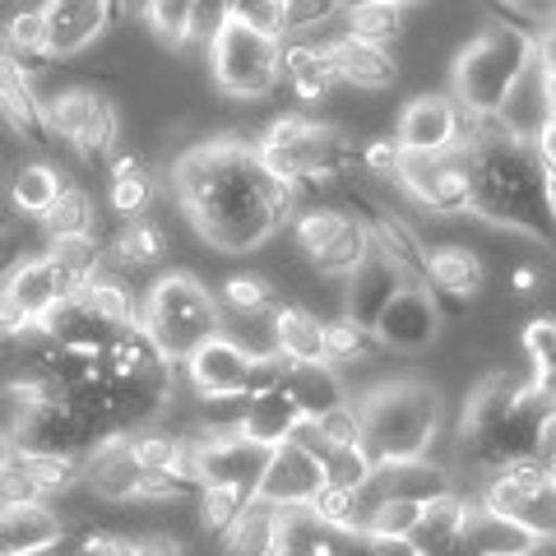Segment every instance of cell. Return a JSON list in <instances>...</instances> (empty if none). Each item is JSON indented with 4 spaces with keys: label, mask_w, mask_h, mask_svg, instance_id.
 I'll list each match as a JSON object with an SVG mask.
<instances>
[{
    "label": "cell",
    "mask_w": 556,
    "mask_h": 556,
    "mask_svg": "<svg viewBox=\"0 0 556 556\" xmlns=\"http://www.w3.org/2000/svg\"><path fill=\"white\" fill-rule=\"evenodd\" d=\"M172 186L195 228L214 251L251 255L298 218V200L255 159V144L223 135L186 149L172 167Z\"/></svg>",
    "instance_id": "obj_1"
},
{
    "label": "cell",
    "mask_w": 556,
    "mask_h": 556,
    "mask_svg": "<svg viewBox=\"0 0 556 556\" xmlns=\"http://www.w3.org/2000/svg\"><path fill=\"white\" fill-rule=\"evenodd\" d=\"M459 149L468 159V172H473L468 214L492 223V228H510L538 247H556L552 181L538 167L529 139H519L496 116H464Z\"/></svg>",
    "instance_id": "obj_2"
},
{
    "label": "cell",
    "mask_w": 556,
    "mask_h": 556,
    "mask_svg": "<svg viewBox=\"0 0 556 556\" xmlns=\"http://www.w3.org/2000/svg\"><path fill=\"white\" fill-rule=\"evenodd\" d=\"M556 441V413L529 390V380L486 376L468 394L464 422L455 437V464L478 486L519 459H547Z\"/></svg>",
    "instance_id": "obj_3"
},
{
    "label": "cell",
    "mask_w": 556,
    "mask_h": 556,
    "mask_svg": "<svg viewBox=\"0 0 556 556\" xmlns=\"http://www.w3.org/2000/svg\"><path fill=\"white\" fill-rule=\"evenodd\" d=\"M353 404L362 417V450L376 468L427 459L437 431L445 427L441 390L427 380H376Z\"/></svg>",
    "instance_id": "obj_4"
},
{
    "label": "cell",
    "mask_w": 556,
    "mask_h": 556,
    "mask_svg": "<svg viewBox=\"0 0 556 556\" xmlns=\"http://www.w3.org/2000/svg\"><path fill=\"white\" fill-rule=\"evenodd\" d=\"M139 329L159 348L167 367H186L208 339L228 334L218 292L195 278L190 269H167L149 283L144 302H139Z\"/></svg>",
    "instance_id": "obj_5"
},
{
    "label": "cell",
    "mask_w": 556,
    "mask_h": 556,
    "mask_svg": "<svg viewBox=\"0 0 556 556\" xmlns=\"http://www.w3.org/2000/svg\"><path fill=\"white\" fill-rule=\"evenodd\" d=\"M533 61H538L533 33H525L510 20H496L459 47L455 70H450V79H455L450 98L459 102L464 116H501Z\"/></svg>",
    "instance_id": "obj_6"
},
{
    "label": "cell",
    "mask_w": 556,
    "mask_h": 556,
    "mask_svg": "<svg viewBox=\"0 0 556 556\" xmlns=\"http://www.w3.org/2000/svg\"><path fill=\"white\" fill-rule=\"evenodd\" d=\"M473 506L515 525L525 538H533V547L556 543V478L547 459H519L492 473L473 492Z\"/></svg>",
    "instance_id": "obj_7"
},
{
    "label": "cell",
    "mask_w": 556,
    "mask_h": 556,
    "mask_svg": "<svg viewBox=\"0 0 556 556\" xmlns=\"http://www.w3.org/2000/svg\"><path fill=\"white\" fill-rule=\"evenodd\" d=\"M204 56H208V75H214L218 93H228V98L255 102V98H269L283 84V42L241 24L232 10Z\"/></svg>",
    "instance_id": "obj_8"
},
{
    "label": "cell",
    "mask_w": 556,
    "mask_h": 556,
    "mask_svg": "<svg viewBox=\"0 0 556 556\" xmlns=\"http://www.w3.org/2000/svg\"><path fill=\"white\" fill-rule=\"evenodd\" d=\"M47 135L61 139L84 163L108 159L121 139L116 102L93 84H70V89L56 93V102H47Z\"/></svg>",
    "instance_id": "obj_9"
},
{
    "label": "cell",
    "mask_w": 556,
    "mask_h": 556,
    "mask_svg": "<svg viewBox=\"0 0 556 556\" xmlns=\"http://www.w3.org/2000/svg\"><path fill=\"white\" fill-rule=\"evenodd\" d=\"M70 298H75L70 274L42 251V255H28L24 265L0 283V316H5L10 329H38L51 311Z\"/></svg>",
    "instance_id": "obj_10"
},
{
    "label": "cell",
    "mask_w": 556,
    "mask_h": 556,
    "mask_svg": "<svg viewBox=\"0 0 556 556\" xmlns=\"http://www.w3.org/2000/svg\"><path fill=\"white\" fill-rule=\"evenodd\" d=\"M399 195L427 214H468L473 195V172H468L464 149L437 153V159H404L399 163Z\"/></svg>",
    "instance_id": "obj_11"
},
{
    "label": "cell",
    "mask_w": 556,
    "mask_h": 556,
    "mask_svg": "<svg viewBox=\"0 0 556 556\" xmlns=\"http://www.w3.org/2000/svg\"><path fill=\"white\" fill-rule=\"evenodd\" d=\"M464 112L450 93H417L394 121V144L404 159H437V153L459 149Z\"/></svg>",
    "instance_id": "obj_12"
},
{
    "label": "cell",
    "mask_w": 556,
    "mask_h": 556,
    "mask_svg": "<svg viewBox=\"0 0 556 556\" xmlns=\"http://www.w3.org/2000/svg\"><path fill=\"white\" fill-rule=\"evenodd\" d=\"M251 371H255V353H247L232 334L208 339L195 357L181 367L186 386L195 390L200 404H228V399H247L251 394Z\"/></svg>",
    "instance_id": "obj_13"
},
{
    "label": "cell",
    "mask_w": 556,
    "mask_h": 556,
    "mask_svg": "<svg viewBox=\"0 0 556 556\" xmlns=\"http://www.w3.org/2000/svg\"><path fill=\"white\" fill-rule=\"evenodd\" d=\"M441 334V306L437 298L422 288V283H408L399 298L380 311V320L371 329L376 348H386V353H422V348H431Z\"/></svg>",
    "instance_id": "obj_14"
},
{
    "label": "cell",
    "mask_w": 556,
    "mask_h": 556,
    "mask_svg": "<svg viewBox=\"0 0 556 556\" xmlns=\"http://www.w3.org/2000/svg\"><path fill=\"white\" fill-rule=\"evenodd\" d=\"M144 482L149 473L139 468L130 437H108L89 450L84 459V492H89L98 506H139L144 501Z\"/></svg>",
    "instance_id": "obj_15"
},
{
    "label": "cell",
    "mask_w": 556,
    "mask_h": 556,
    "mask_svg": "<svg viewBox=\"0 0 556 556\" xmlns=\"http://www.w3.org/2000/svg\"><path fill=\"white\" fill-rule=\"evenodd\" d=\"M325 486V473H320V459L306 455L298 441L269 450L265 459V473L255 482V501H265L274 510H306L311 496Z\"/></svg>",
    "instance_id": "obj_16"
},
{
    "label": "cell",
    "mask_w": 556,
    "mask_h": 556,
    "mask_svg": "<svg viewBox=\"0 0 556 556\" xmlns=\"http://www.w3.org/2000/svg\"><path fill=\"white\" fill-rule=\"evenodd\" d=\"M486 283V265L464 241H431L422 260V288L437 298V306H468Z\"/></svg>",
    "instance_id": "obj_17"
},
{
    "label": "cell",
    "mask_w": 556,
    "mask_h": 556,
    "mask_svg": "<svg viewBox=\"0 0 556 556\" xmlns=\"http://www.w3.org/2000/svg\"><path fill=\"white\" fill-rule=\"evenodd\" d=\"M112 5L102 0H51L42 5L47 20V61H75L84 56L112 24Z\"/></svg>",
    "instance_id": "obj_18"
},
{
    "label": "cell",
    "mask_w": 556,
    "mask_h": 556,
    "mask_svg": "<svg viewBox=\"0 0 556 556\" xmlns=\"http://www.w3.org/2000/svg\"><path fill=\"white\" fill-rule=\"evenodd\" d=\"M455 468L431 464V459H413V464H390L376 468V478L362 486V501H417V506H431L441 496H455Z\"/></svg>",
    "instance_id": "obj_19"
},
{
    "label": "cell",
    "mask_w": 556,
    "mask_h": 556,
    "mask_svg": "<svg viewBox=\"0 0 556 556\" xmlns=\"http://www.w3.org/2000/svg\"><path fill=\"white\" fill-rule=\"evenodd\" d=\"M0 121L24 144H51L47 135V102L38 93V79L0 47Z\"/></svg>",
    "instance_id": "obj_20"
},
{
    "label": "cell",
    "mask_w": 556,
    "mask_h": 556,
    "mask_svg": "<svg viewBox=\"0 0 556 556\" xmlns=\"http://www.w3.org/2000/svg\"><path fill=\"white\" fill-rule=\"evenodd\" d=\"M306 422L298 399H292L288 380L283 386H269V390H255L247 394V413H241V441H251L260 450H278L298 437V427Z\"/></svg>",
    "instance_id": "obj_21"
},
{
    "label": "cell",
    "mask_w": 556,
    "mask_h": 556,
    "mask_svg": "<svg viewBox=\"0 0 556 556\" xmlns=\"http://www.w3.org/2000/svg\"><path fill=\"white\" fill-rule=\"evenodd\" d=\"M329 56H334V70H339L343 89L390 93L399 84V56L390 47H371V42L348 38V33H334V38H329Z\"/></svg>",
    "instance_id": "obj_22"
},
{
    "label": "cell",
    "mask_w": 556,
    "mask_h": 556,
    "mask_svg": "<svg viewBox=\"0 0 556 556\" xmlns=\"http://www.w3.org/2000/svg\"><path fill=\"white\" fill-rule=\"evenodd\" d=\"M408 283H417V278H408L404 269H394L386 255H371L367 269L343 283V316L371 334L376 320H380V311H386Z\"/></svg>",
    "instance_id": "obj_23"
},
{
    "label": "cell",
    "mask_w": 556,
    "mask_h": 556,
    "mask_svg": "<svg viewBox=\"0 0 556 556\" xmlns=\"http://www.w3.org/2000/svg\"><path fill=\"white\" fill-rule=\"evenodd\" d=\"M269 343L288 367H316L325 362V316L302 302H278L269 316Z\"/></svg>",
    "instance_id": "obj_24"
},
{
    "label": "cell",
    "mask_w": 556,
    "mask_h": 556,
    "mask_svg": "<svg viewBox=\"0 0 556 556\" xmlns=\"http://www.w3.org/2000/svg\"><path fill=\"white\" fill-rule=\"evenodd\" d=\"M51 547H65V519L47 501L0 506V556H33Z\"/></svg>",
    "instance_id": "obj_25"
},
{
    "label": "cell",
    "mask_w": 556,
    "mask_h": 556,
    "mask_svg": "<svg viewBox=\"0 0 556 556\" xmlns=\"http://www.w3.org/2000/svg\"><path fill=\"white\" fill-rule=\"evenodd\" d=\"M283 84L302 102H329V98H334L343 84H339L334 56H329V42L288 38L283 42Z\"/></svg>",
    "instance_id": "obj_26"
},
{
    "label": "cell",
    "mask_w": 556,
    "mask_h": 556,
    "mask_svg": "<svg viewBox=\"0 0 556 556\" xmlns=\"http://www.w3.org/2000/svg\"><path fill=\"white\" fill-rule=\"evenodd\" d=\"M376 255V241H371V228L362 223L357 214H348L343 232L329 241V247L311 260V269H316L325 283H348V278H357L362 269H367V260Z\"/></svg>",
    "instance_id": "obj_27"
},
{
    "label": "cell",
    "mask_w": 556,
    "mask_h": 556,
    "mask_svg": "<svg viewBox=\"0 0 556 556\" xmlns=\"http://www.w3.org/2000/svg\"><path fill=\"white\" fill-rule=\"evenodd\" d=\"M108 204L121 223H135V218H149V204H153V172L144 167L139 153H116L112 167H108Z\"/></svg>",
    "instance_id": "obj_28"
},
{
    "label": "cell",
    "mask_w": 556,
    "mask_h": 556,
    "mask_svg": "<svg viewBox=\"0 0 556 556\" xmlns=\"http://www.w3.org/2000/svg\"><path fill=\"white\" fill-rule=\"evenodd\" d=\"M167 247H172V241H167V232L153 218L121 223V228L112 232V241H108L112 278H116V269H153V265H163Z\"/></svg>",
    "instance_id": "obj_29"
},
{
    "label": "cell",
    "mask_w": 556,
    "mask_h": 556,
    "mask_svg": "<svg viewBox=\"0 0 556 556\" xmlns=\"http://www.w3.org/2000/svg\"><path fill=\"white\" fill-rule=\"evenodd\" d=\"M218 306H223V320H269L278 311V288H274L269 274L241 269V274L223 278Z\"/></svg>",
    "instance_id": "obj_30"
},
{
    "label": "cell",
    "mask_w": 556,
    "mask_h": 556,
    "mask_svg": "<svg viewBox=\"0 0 556 556\" xmlns=\"http://www.w3.org/2000/svg\"><path fill=\"white\" fill-rule=\"evenodd\" d=\"M288 390H292V399H298L306 422H320L325 413L353 404L348 390H343V380H339V371L325 367V362H316V367H288Z\"/></svg>",
    "instance_id": "obj_31"
},
{
    "label": "cell",
    "mask_w": 556,
    "mask_h": 556,
    "mask_svg": "<svg viewBox=\"0 0 556 556\" xmlns=\"http://www.w3.org/2000/svg\"><path fill=\"white\" fill-rule=\"evenodd\" d=\"M10 20H0V47L20 61L28 75H38V65L47 61V20H42V5H10L5 10Z\"/></svg>",
    "instance_id": "obj_32"
},
{
    "label": "cell",
    "mask_w": 556,
    "mask_h": 556,
    "mask_svg": "<svg viewBox=\"0 0 556 556\" xmlns=\"http://www.w3.org/2000/svg\"><path fill=\"white\" fill-rule=\"evenodd\" d=\"M61 195H65V177H61V167H51V163H24L10 181V208L20 218L42 223Z\"/></svg>",
    "instance_id": "obj_33"
},
{
    "label": "cell",
    "mask_w": 556,
    "mask_h": 556,
    "mask_svg": "<svg viewBox=\"0 0 556 556\" xmlns=\"http://www.w3.org/2000/svg\"><path fill=\"white\" fill-rule=\"evenodd\" d=\"M404 28H408V10L390 5V0H362V5L343 10V33L371 47H394L404 38Z\"/></svg>",
    "instance_id": "obj_34"
},
{
    "label": "cell",
    "mask_w": 556,
    "mask_h": 556,
    "mask_svg": "<svg viewBox=\"0 0 556 556\" xmlns=\"http://www.w3.org/2000/svg\"><path fill=\"white\" fill-rule=\"evenodd\" d=\"M525 357H529V390L556 413V316H538L525 325Z\"/></svg>",
    "instance_id": "obj_35"
},
{
    "label": "cell",
    "mask_w": 556,
    "mask_h": 556,
    "mask_svg": "<svg viewBox=\"0 0 556 556\" xmlns=\"http://www.w3.org/2000/svg\"><path fill=\"white\" fill-rule=\"evenodd\" d=\"M274 529H278V510L265 501H251L241 519L214 543V556H274Z\"/></svg>",
    "instance_id": "obj_36"
},
{
    "label": "cell",
    "mask_w": 556,
    "mask_h": 556,
    "mask_svg": "<svg viewBox=\"0 0 556 556\" xmlns=\"http://www.w3.org/2000/svg\"><path fill=\"white\" fill-rule=\"evenodd\" d=\"M274 556H334V533L311 510H278Z\"/></svg>",
    "instance_id": "obj_37"
},
{
    "label": "cell",
    "mask_w": 556,
    "mask_h": 556,
    "mask_svg": "<svg viewBox=\"0 0 556 556\" xmlns=\"http://www.w3.org/2000/svg\"><path fill=\"white\" fill-rule=\"evenodd\" d=\"M79 298V306L89 311L93 320H102L108 329H130V325H139V306H135V298H130V288L121 283V278H93L89 288H79L75 292Z\"/></svg>",
    "instance_id": "obj_38"
},
{
    "label": "cell",
    "mask_w": 556,
    "mask_h": 556,
    "mask_svg": "<svg viewBox=\"0 0 556 556\" xmlns=\"http://www.w3.org/2000/svg\"><path fill=\"white\" fill-rule=\"evenodd\" d=\"M93 228H98L93 200L84 195L79 186H65V195L51 204V214L42 218L47 247H56V241H84V237H93Z\"/></svg>",
    "instance_id": "obj_39"
},
{
    "label": "cell",
    "mask_w": 556,
    "mask_h": 556,
    "mask_svg": "<svg viewBox=\"0 0 556 556\" xmlns=\"http://www.w3.org/2000/svg\"><path fill=\"white\" fill-rule=\"evenodd\" d=\"M14 464L28 473V482L38 486L42 501L84 486V459L79 455H20V450H14Z\"/></svg>",
    "instance_id": "obj_40"
},
{
    "label": "cell",
    "mask_w": 556,
    "mask_h": 556,
    "mask_svg": "<svg viewBox=\"0 0 556 556\" xmlns=\"http://www.w3.org/2000/svg\"><path fill=\"white\" fill-rule=\"evenodd\" d=\"M251 501L255 496L241 492V486H200L195 492V519H200V529L218 543V538L241 519V510H247Z\"/></svg>",
    "instance_id": "obj_41"
},
{
    "label": "cell",
    "mask_w": 556,
    "mask_h": 556,
    "mask_svg": "<svg viewBox=\"0 0 556 556\" xmlns=\"http://www.w3.org/2000/svg\"><path fill=\"white\" fill-rule=\"evenodd\" d=\"M468 543H473L478 556H529L538 552L533 538H525L515 525H506V519L486 515L473 506V519H468Z\"/></svg>",
    "instance_id": "obj_42"
},
{
    "label": "cell",
    "mask_w": 556,
    "mask_h": 556,
    "mask_svg": "<svg viewBox=\"0 0 556 556\" xmlns=\"http://www.w3.org/2000/svg\"><path fill=\"white\" fill-rule=\"evenodd\" d=\"M343 223H348V208H334V204L302 208V214L292 218V247H298L306 260H316L329 247V241L343 232Z\"/></svg>",
    "instance_id": "obj_43"
},
{
    "label": "cell",
    "mask_w": 556,
    "mask_h": 556,
    "mask_svg": "<svg viewBox=\"0 0 556 556\" xmlns=\"http://www.w3.org/2000/svg\"><path fill=\"white\" fill-rule=\"evenodd\" d=\"M376 339L348 316H329L325 320V367H357L371 357Z\"/></svg>",
    "instance_id": "obj_44"
},
{
    "label": "cell",
    "mask_w": 556,
    "mask_h": 556,
    "mask_svg": "<svg viewBox=\"0 0 556 556\" xmlns=\"http://www.w3.org/2000/svg\"><path fill=\"white\" fill-rule=\"evenodd\" d=\"M320 473H325L329 486H348V492H362V486L376 478V464H371L367 450L353 445V450H329V455L320 459Z\"/></svg>",
    "instance_id": "obj_45"
},
{
    "label": "cell",
    "mask_w": 556,
    "mask_h": 556,
    "mask_svg": "<svg viewBox=\"0 0 556 556\" xmlns=\"http://www.w3.org/2000/svg\"><path fill=\"white\" fill-rule=\"evenodd\" d=\"M190 10L195 5H186V0H153V5H144L153 38L172 51H186L190 47Z\"/></svg>",
    "instance_id": "obj_46"
},
{
    "label": "cell",
    "mask_w": 556,
    "mask_h": 556,
    "mask_svg": "<svg viewBox=\"0 0 556 556\" xmlns=\"http://www.w3.org/2000/svg\"><path fill=\"white\" fill-rule=\"evenodd\" d=\"M241 24H251L265 38L288 42V0H241V5H228Z\"/></svg>",
    "instance_id": "obj_47"
},
{
    "label": "cell",
    "mask_w": 556,
    "mask_h": 556,
    "mask_svg": "<svg viewBox=\"0 0 556 556\" xmlns=\"http://www.w3.org/2000/svg\"><path fill=\"white\" fill-rule=\"evenodd\" d=\"M316 427V437H320V445H325V455L329 450H353V445H362V417H357V404H343V408H334V413H325L320 422H311Z\"/></svg>",
    "instance_id": "obj_48"
},
{
    "label": "cell",
    "mask_w": 556,
    "mask_h": 556,
    "mask_svg": "<svg viewBox=\"0 0 556 556\" xmlns=\"http://www.w3.org/2000/svg\"><path fill=\"white\" fill-rule=\"evenodd\" d=\"M533 159H538V167L547 172V181H556V108H552V116L543 121V126L533 130Z\"/></svg>",
    "instance_id": "obj_49"
},
{
    "label": "cell",
    "mask_w": 556,
    "mask_h": 556,
    "mask_svg": "<svg viewBox=\"0 0 556 556\" xmlns=\"http://www.w3.org/2000/svg\"><path fill=\"white\" fill-rule=\"evenodd\" d=\"M135 556H186V547H181L177 533L144 529V533H135Z\"/></svg>",
    "instance_id": "obj_50"
},
{
    "label": "cell",
    "mask_w": 556,
    "mask_h": 556,
    "mask_svg": "<svg viewBox=\"0 0 556 556\" xmlns=\"http://www.w3.org/2000/svg\"><path fill=\"white\" fill-rule=\"evenodd\" d=\"M547 278H552V274H547L543 265H515V269H510V288L519 292V298H533V292L547 288Z\"/></svg>",
    "instance_id": "obj_51"
},
{
    "label": "cell",
    "mask_w": 556,
    "mask_h": 556,
    "mask_svg": "<svg viewBox=\"0 0 556 556\" xmlns=\"http://www.w3.org/2000/svg\"><path fill=\"white\" fill-rule=\"evenodd\" d=\"M10 464H14V441H10V427H0V478H5Z\"/></svg>",
    "instance_id": "obj_52"
},
{
    "label": "cell",
    "mask_w": 556,
    "mask_h": 556,
    "mask_svg": "<svg viewBox=\"0 0 556 556\" xmlns=\"http://www.w3.org/2000/svg\"><path fill=\"white\" fill-rule=\"evenodd\" d=\"M547 468H552V478H556V441H552V450H547Z\"/></svg>",
    "instance_id": "obj_53"
},
{
    "label": "cell",
    "mask_w": 556,
    "mask_h": 556,
    "mask_svg": "<svg viewBox=\"0 0 556 556\" xmlns=\"http://www.w3.org/2000/svg\"><path fill=\"white\" fill-rule=\"evenodd\" d=\"M33 556H70L65 547H51V552H33Z\"/></svg>",
    "instance_id": "obj_54"
},
{
    "label": "cell",
    "mask_w": 556,
    "mask_h": 556,
    "mask_svg": "<svg viewBox=\"0 0 556 556\" xmlns=\"http://www.w3.org/2000/svg\"><path fill=\"white\" fill-rule=\"evenodd\" d=\"M552 214H556V181H552Z\"/></svg>",
    "instance_id": "obj_55"
}]
</instances>
